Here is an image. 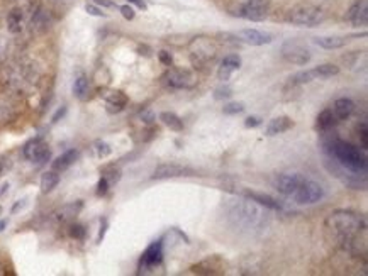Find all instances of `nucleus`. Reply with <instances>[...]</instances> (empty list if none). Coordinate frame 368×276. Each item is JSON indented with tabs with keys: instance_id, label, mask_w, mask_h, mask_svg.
<instances>
[{
	"instance_id": "4c0bfd02",
	"label": "nucleus",
	"mask_w": 368,
	"mask_h": 276,
	"mask_svg": "<svg viewBox=\"0 0 368 276\" xmlns=\"http://www.w3.org/2000/svg\"><path fill=\"white\" fill-rule=\"evenodd\" d=\"M260 124H262V119H260V117H248L245 120V127H248V129L258 127Z\"/></svg>"
},
{
	"instance_id": "4be33fe9",
	"label": "nucleus",
	"mask_w": 368,
	"mask_h": 276,
	"mask_svg": "<svg viewBox=\"0 0 368 276\" xmlns=\"http://www.w3.org/2000/svg\"><path fill=\"white\" fill-rule=\"evenodd\" d=\"M127 103V97L119 90L110 92L107 95V110L109 112H121Z\"/></svg>"
},
{
	"instance_id": "1a4fd4ad",
	"label": "nucleus",
	"mask_w": 368,
	"mask_h": 276,
	"mask_svg": "<svg viewBox=\"0 0 368 276\" xmlns=\"http://www.w3.org/2000/svg\"><path fill=\"white\" fill-rule=\"evenodd\" d=\"M163 241H155L153 244H149L146 251L143 253V258H141L139 270L149 271L160 266L161 261H163Z\"/></svg>"
},
{
	"instance_id": "f03ea898",
	"label": "nucleus",
	"mask_w": 368,
	"mask_h": 276,
	"mask_svg": "<svg viewBox=\"0 0 368 276\" xmlns=\"http://www.w3.org/2000/svg\"><path fill=\"white\" fill-rule=\"evenodd\" d=\"M331 153V156L335 158V161L340 165L343 170H348L350 173L360 175L367 173V156L362 153L357 146H353L352 142H346L343 139H335L326 146Z\"/></svg>"
},
{
	"instance_id": "b1692460",
	"label": "nucleus",
	"mask_w": 368,
	"mask_h": 276,
	"mask_svg": "<svg viewBox=\"0 0 368 276\" xmlns=\"http://www.w3.org/2000/svg\"><path fill=\"white\" fill-rule=\"evenodd\" d=\"M160 120L166 127L172 129V131H177V132L183 131V120L178 117L177 114H173V112H161Z\"/></svg>"
},
{
	"instance_id": "473e14b6",
	"label": "nucleus",
	"mask_w": 368,
	"mask_h": 276,
	"mask_svg": "<svg viewBox=\"0 0 368 276\" xmlns=\"http://www.w3.org/2000/svg\"><path fill=\"white\" fill-rule=\"evenodd\" d=\"M358 136H360L362 148L367 149V148H368V129H367V122H362L360 126H358Z\"/></svg>"
},
{
	"instance_id": "c756f323",
	"label": "nucleus",
	"mask_w": 368,
	"mask_h": 276,
	"mask_svg": "<svg viewBox=\"0 0 368 276\" xmlns=\"http://www.w3.org/2000/svg\"><path fill=\"white\" fill-rule=\"evenodd\" d=\"M102 178H105L107 182H109V185H114L121 180V171H119L115 166H109L102 171Z\"/></svg>"
},
{
	"instance_id": "ea45409f",
	"label": "nucleus",
	"mask_w": 368,
	"mask_h": 276,
	"mask_svg": "<svg viewBox=\"0 0 368 276\" xmlns=\"http://www.w3.org/2000/svg\"><path fill=\"white\" fill-rule=\"evenodd\" d=\"M160 62L166 64V67H170L172 64V54L168 53V51H161L160 53Z\"/></svg>"
},
{
	"instance_id": "9b49d317",
	"label": "nucleus",
	"mask_w": 368,
	"mask_h": 276,
	"mask_svg": "<svg viewBox=\"0 0 368 276\" xmlns=\"http://www.w3.org/2000/svg\"><path fill=\"white\" fill-rule=\"evenodd\" d=\"M195 171L188 166L177 165V163H165V165L156 166L153 171V178L155 180H166V178H178V176H192Z\"/></svg>"
},
{
	"instance_id": "0eeeda50",
	"label": "nucleus",
	"mask_w": 368,
	"mask_h": 276,
	"mask_svg": "<svg viewBox=\"0 0 368 276\" xmlns=\"http://www.w3.org/2000/svg\"><path fill=\"white\" fill-rule=\"evenodd\" d=\"M270 4L272 0H248L239 11V16L248 21H253V23H260V21L267 19Z\"/></svg>"
},
{
	"instance_id": "2eb2a0df",
	"label": "nucleus",
	"mask_w": 368,
	"mask_h": 276,
	"mask_svg": "<svg viewBox=\"0 0 368 276\" xmlns=\"http://www.w3.org/2000/svg\"><path fill=\"white\" fill-rule=\"evenodd\" d=\"M294 127V120L287 115H280V117L272 119L268 122L267 129H265V134L267 136H278V134H284V132L290 131Z\"/></svg>"
},
{
	"instance_id": "e433bc0d",
	"label": "nucleus",
	"mask_w": 368,
	"mask_h": 276,
	"mask_svg": "<svg viewBox=\"0 0 368 276\" xmlns=\"http://www.w3.org/2000/svg\"><path fill=\"white\" fill-rule=\"evenodd\" d=\"M85 11L88 12V14L91 16H97V17H105V14L104 12L100 11V8L98 7H96V6H92V4H87V6H85Z\"/></svg>"
},
{
	"instance_id": "39448f33",
	"label": "nucleus",
	"mask_w": 368,
	"mask_h": 276,
	"mask_svg": "<svg viewBox=\"0 0 368 276\" xmlns=\"http://www.w3.org/2000/svg\"><path fill=\"white\" fill-rule=\"evenodd\" d=\"M294 202L302 205H312L318 204L319 200L324 198V188L321 187L318 182L311 178H304V182L301 183V187L294 192V195L290 197Z\"/></svg>"
},
{
	"instance_id": "c03bdc74",
	"label": "nucleus",
	"mask_w": 368,
	"mask_h": 276,
	"mask_svg": "<svg viewBox=\"0 0 368 276\" xmlns=\"http://www.w3.org/2000/svg\"><path fill=\"white\" fill-rule=\"evenodd\" d=\"M24 205H25V200H19V204L12 207V212H17V210H19V209H23Z\"/></svg>"
},
{
	"instance_id": "6e6552de",
	"label": "nucleus",
	"mask_w": 368,
	"mask_h": 276,
	"mask_svg": "<svg viewBox=\"0 0 368 276\" xmlns=\"http://www.w3.org/2000/svg\"><path fill=\"white\" fill-rule=\"evenodd\" d=\"M24 156L28 158L29 161L36 163V165H45L46 161H50L51 149L45 141L36 137V139H31L24 146Z\"/></svg>"
},
{
	"instance_id": "49530a36",
	"label": "nucleus",
	"mask_w": 368,
	"mask_h": 276,
	"mask_svg": "<svg viewBox=\"0 0 368 276\" xmlns=\"http://www.w3.org/2000/svg\"><path fill=\"white\" fill-rule=\"evenodd\" d=\"M0 275H4V266L0 265Z\"/></svg>"
},
{
	"instance_id": "79ce46f5",
	"label": "nucleus",
	"mask_w": 368,
	"mask_h": 276,
	"mask_svg": "<svg viewBox=\"0 0 368 276\" xmlns=\"http://www.w3.org/2000/svg\"><path fill=\"white\" fill-rule=\"evenodd\" d=\"M127 2L134 4L136 7H139V8H143V11H146V4H144L143 0H127Z\"/></svg>"
},
{
	"instance_id": "a878e982",
	"label": "nucleus",
	"mask_w": 368,
	"mask_h": 276,
	"mask_svg": "<svg viewBox=\"0 0 368 276\" xmlns=\"http://www.w3.org/2000/svg\"><path fill=\"white\" fill-rule=\"evenodd\" d=\"M335 124H336V115L331 109L323 110L318 115V129H321V131H328V129L335 127Z\"/></svg>"
},
{
	"instance_id": "ddd939ff",
	"label": "nucleus",
	"mask_w": 368,
	"mask_h": 276,
	"mask_svg": "<svg viewBox=\"0 0 368 276\" xmlns=\"http://www.w3.org/2000/svg\"><path fill=\"white\" fill-rule=\"evenodd\" d=\"M166 84L173 88H190L194 87L195 80L187 70H172L165 76Z\"/></svg>"
},
{
	"instance_id": "c85d7f7f",
	"label": "nucleus",
	"mask_w": 368,
	"mask_h": 276,
	"mask_svg": "<svg viewBox=\"0 0 368 276\" xmlns=\"http://www.w3.org/2000/svg\"><path fill=\"white\" fill-rule=\"evenodd\" d=\"M312 80H316V79H314V75H312L311 70L299 71V73H295V75L290 76V84L292 85H306V84H311Z\"/></svg>"
},
{
	"instance_id": "a211bd4d",
	"label": "nucleus",
	"mask_w": 368,
	"mask_h": 276,
	"mask_svg": "<svg viewBox=\"0 0 368 276\" xmlns=\"http://www.w3.org/2000/svg\"><path fill=\"white\" fill-rule=\"evenodd\" d=\"M333 112H335L336 119H341V120L348 119L355 112V102L352 98H346V97L338 98L335 102V107H333Z\"/></svg>"
},
{
	"instance_id": "5701e85b",
	"label": "nucleus",
	"mask_w": 368,
	"mask_h": 276,
	"mask_svg": "<svg viewBox=\"0 0 368 276\" xmlns=\"http://www.w3.org/2000/svg\"><path fill=\"white\" fill-rule=\"evenodd\" d=\"M58 183H59L58 171H54V170L46 171V173L41 176V192L42 193L53 192V190L58 187Z\"/></svg>"
},
{
	"instance_id": "f8f14e48",
	"label": "nucleus",
	"mask_w": 368,
	"mask_h": 276,
	"mask_svg": "<svg viewBox=\"0 0 368 276\" xmlns=\"http://www.w3.org/2000/svg\"><path fill=\"white\" fill-rule=\"evenodd\" d=\"M236 38L241 42L250 46H265L270 45L273 41V36L270 33L258 31V29H243V31L236 33Z\"/></svg>"
},
{
	"instance_id": "bb28decb",
	"label": "nucleus",
	"mask_w": 368,
	"mask_h": 276,
	"mask_svg": "<svg viewBox=\"0 0 368 276\" xmlns=\"http://www.w3.org/2000/svg\"><path fill=\"white\" fill-rule=\"evenodd\" d=\"M7 25L11 33H19L23 29V12L19 8H14L7 17Z\"/></svg>"
},
{
	"instance_id": "2f4dec72",
	"label": "nucleus",
	"mask_w": 368,
	"mask_h": 276,
	"mask_svg": "<svg viewBox=\"0 0 368 276\" xmlns=\"http://www.w3.org/2000/svg\"><path fill=\"white\" fill-rule=\"evenodd\" d=\"M245 110V105H243L241 102H233V103H228V105H224V109L222 112L228 115H236V114H241V112Z\"/></svg>"
},
{
	"instance_id": "7c9ffc66",
	"label": "nucleus",
	"mask_w": 368,
	"mask_h": 276,
	"mask_svg": "<svg viewBox=\"0 0 368 276\" xmlns=\"http://www.w3.org/2000/svg\"><path fill=\"white\" fill-rule=\"evenodd\" d=\"M93 151H96L98 158H107L110 153H113V148H110V146L104 141H97L96 144H93Z\"/></svg>"
},
{
	"instance_id": "f257e3e1",
	"label": "nucleus",
	"mask_w": 368,
	"mask_h": 276,
	"mask_svg": "<svg viewBox=\"0 0 368 276\" xmlns=\"http://www.w3.org/2000/svg\"><path fill=\"white\" fill-rule=\"evenodd\" d=\"M226 219L234 229L245 234H258L270 226V210L250 198L229 200L226 205Z\"/></svg>"
},
{
	"instance_id": "c9c22d12",
	"label": "nucleus",
	"mask_w": 368,
	"mask_h": 276,
	"mask_svg": "<svg viewBox=\"0 0 368 276\" xmlns=\"http://www.w3.org/2000/svg\"><path fill=\"white\" fill-rule=\"evenodd\" d=\"M109 187H110L109 182H107L105 178H100V182H98V185H97V195H105Z\"/></svg>"
},
{
	"instance_id": "58836bf2",
	"label": "nucleus",
	"mask_w": 368,
	"mask_h": 276,
	"mask_svg": "<svg viewBox=\"0 0 368 276\" xmlns=\"http://www.w3.org/2000/svg\"><path fill=\"white\" fill-rule=\"evenodd\" d=\"M121 12H122V16L126 17L127 21L134 19V8H132V7H130V6H124V7H121Z\"/></svg>"
},
{
	"instance_id": "412c9836",
	"label": "nucleus",
	"mask_w": 368,
	"mask_h": 276,
	"mask_svg": "<svg viewBox=\"0 0 368 276\" xmlns=\"http://www.w3.org/2000/svg\"><path fill=\"white\" fill-rule=\"evenodd\" d=\"M314 42L324 50H340L348 42V38L345 36H321L316 38Z\"/></svg>"
},
{
	"instance_id": "f3484780",
	"label": "nucleus",
	"mask_w": 368,
	"mask_h": 276,
	"mask_svg": "<svg viewBox=\"0 0 368 276\" xmlns=\"http://www.w3.org/2000/svg\"><path fill=\"white\" fill-rule=\"evenodd\" d=\"M245 197L250 198V200L256 202V204L267 207L268 210H282V204L273 198L272 195H267V193H260V192H245Z\"/></svg>"
},
{
	"instance_id": "20e7f679",
	"label": "nucleus",
	"mask_w": 368,
	"mask_h": 276,
	"mask_svg": "<svg viewBox=\"0 0 368 276\" xmlns=\"http://www.w3.org/2000/svg\"><path fill=\"white\" fill-rule=\"evenodd\" d=\"M289 21L295 25H304V28H316L324 21V12L319 7L302 4V6L294 7L289 12Z\"/></svg>"
},
{
	"instance_id": "37998d69",
	"label": "nucleus",
	"mask_w": 368,
	"mask_h": 276,
	"mask_svg": "<svg viewBox=\"0 0 368 276\" xmlns=\"http://www.w3.org/2000/svg\"><path fill=\"white\" fill-rule=\"evenodd\" d=\"M65 112H67L65 107H62V109L58 110V114H54V117H53V122H57V120H58L59 117H63V114H65Z\"/></svg>"
},
{
	"instance_id": "cd10ccee",
	"label": "nucleus",
	"mask_w": 368,
	"mask_h": 276,
	"mask_svg": "<svg viewBox=\"0 0 368 276\" xmlns=\"http://www.w3.org/2000/svg\"><path fill=\"white\" fill-rule=\"evenodd\" d=\"M74 93H75L76 98H80V100H84V98L87 97V95H88V80H87V76L80 75L79 79L75 80Z\"/></svg>"
},
{
	"instance_id": "9d476101",
	"label": "nucleus",
	"mask_w": 368,
	"mask_h": 276,
	"mask_svg": "<svg viewBox=\"0 0 368 276\" xmlns=\"http://www.w3.org/2000/svg\"><path fill=\"white\" fill-rule=\"evenodd\" d=\"M306 176L299 175V173H285V175H278L275 180H273V188L277 190L278 193L285 197H292L294 192L301 187V183L304 182Z\"/></svg>"
},
{
	"instance_id": "72a5a7b5",
	"label": "nucleus",
	"mask_w": 368,
	"mask_h": 276,
	"mask_svg": "<svg viewBox=\"0 0 368 276\" xmlns=\"http://www.w3.org/2000/svg\"><path fill=\"white\" fill-rule=\"evenodd\" d=\"M85 234H87V231H85L84 226H79V224H75V226L70 227V236L75 237V239H84Z\"/></svg>"
},
{
	"instance_id": "7ed1b4c3",
	"label": "nucleus",
	"mask_w": 368,
	"mask_h": 276,
	"mask_svg": "<svg viewBox=\"0 0 368 276\" xmlns=\"http://www.w3.org/2000/svg\"><path fill=\"white\" fill-rule=\"evenodd\" d=\"M328 224L346 243H352L355 237L365 229V222H363L362 215L350 212V210H338V212L331 214Z\"/></svg>"
},
{
	"instance_id": "6ab92c4d",
	"label": "nucleus",
	"mask_w": 368,
	"mask_h": 276,
	"mask_svg": "<svg viewBox=\"0 0 368 276\" xmlns=\"http://www.w3.org/2000/svg\"><path fill=\"white\" fill-rule=\"evenodd\" d=\"M82 207H84L82 202H75V204L63 205L62 209L57 210V214H54V217H57L59 222H70V221H74L76 215L80 214V210H82Z\"/></svg>"
},
{
	"instance_id": "a18cd8bd",
	"label": "nucleus",
	"mask_w": 368,
	"mask_h": 276,
	"mask_svg": "<svg viewBox=\"0 0 368 276\" xmlns=\"http://www.w3.org/2000/svg\"><path fill=\"white\" fill-rule=\"evenodd\" d=\"M6 227H7V221H0V232L6 229Z\"/></svg>"
},
{
	"instance_id": "a19ab883",
	"label": "nucleus",
	"mask_w": 368,
	"mask_h": 276,
	"mask_svg": "<svg viewBox=\"0 0 368 276\" xmlns=\"http://www.w3.org/2000/svg\"><path fill=\"white\" fill-rule=\"evenodd\" d=\"M93 2H96L97 6H102V7H107V8L115 7V4L110 2V0H93Z\"/></svg>"
},
{
	"instance_id": "393cba45",
	"label": "nucleus",
	"mask_w": 368,
	"mask_h": 276,
	"mask_svg": "<svg viewBox=\"0 0 368 276\" xmlns=\"http://www.w3.org/2000/svg\"><path fill=\"white\" fill-rule=\"evenodd\" d=\"M312 75H314V79H329V76H335L340 73V67H336V64H331V63H324V64H319V67H316L314 70H311Z\"/></svg>"
},
{
	"instance_id": "aec40b11",
	"label": "nucleus",
	"mask_w": 368,
	"mask_h": 276,
	"mask_svg": "<svg viewBox=\"0 0 368 276\" xmlns=\"http://www.w3.org/2000/svg\"><path fill=\"white\" fill-rule=\"evenodd\" d=\"M79 159V151L76 149H68L65 153L62 154V156H58L57 159L53 161V170L54 171H65L70 168L74 163Z\"/></svg>"
},
{
	"instance_id": "4468645a",
	"label": "nucleus",
	"mask_w": 368,
	"mask_h": 276,
	"mask_svg": "<svg viewBox=\"0 0 368 276\" xmlns=\"http://www.w3.org/2000/svg\"><path fill=\"white\" fill-rule=\"evenodd\" d=\"M348 21L357 28H363L368 23V0H358L355 6L350 8Z\"/></svg>"
},
{
	"instance_id": "423d86ee",
	"label": "nucleus",
	"mask_w": 368,
	"mask_h": 276,
	"mask_svg": "<svg viewBox=\"0 0 368 276\" xmlns=\"http://www.w3.org/2000/svg\"><path fill=\"white\" fill-rule=\"evenodd\" d=\"M280 53H282V58H284L287 63L299 64V67H302V64H307L311 62V51L307 50L302 42L294 41V40L284 42V45H282Z\"/></svg>"
},
{
	"instance_id": "f704fd0d",
	"label": "nucleus",
	"mask_w": 368,
	"mask_h": 276,
	"mask_svg": "<svg viewBox=\"0 0 368 276\" xmlns=\"http://www.w3.org/2000/svg\"><path fill=\"white\" fill-rule=\"evenodd\" d=\"M231 95H233V90L229 87H221L214 92V98H216V100H222V98H229Z\"/></svg>"
},
{
	"instance_id": "dca6fc26",
	"label": "nucleus",
	"mask_w": 368,
	"mask_h": 276,
	"mask_svg": "<svg viewBox=\"0 0 368 276\" xmlns=\"http://www.w3.org/2000/svg\"><path fill=\"white\" fill-rule=\"evenodd\" d=\"M241 68V58L238 54H228L224 59L221 62L219 68V80H229V76L233 75V71H236Z\"/></svg>"
}]
</instances>
